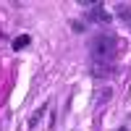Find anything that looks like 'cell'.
Wrapping results in <instances>:
<instances>
[{
  "label": "cell",
  "instance_id": "8992f818",
  "mask_svg": "<svg viewBox=\"0 0 131 131\" xmlns=\"http://www.w3.org/2000/svg\"><path fill=\"white\" fill-rule=\"evenodd\" d=\"M110 94H113V92H110V89L105 86V89L100 92V102H107V100H110Z\"/></svg>",
  "mask_w": 131,
  "mask_h": 131
},
{
  "label": "cell",
  "instance_id": "52a82bcc",
  "mask_svg": "<svg viewBox=\"0 0 131 131\" xmlns=\"http://www.w3.org/2000/svg\"><path fill=\"white\" fill-rule=\"evenodd\" d=\"M71 29H73V31H84V26H81V21H71Z\"/></svg>",
  "mask_w": 131,
  "mask_h": 131
},
{
  "label": "cell",
  "instance_id": "ba28073f",
  "mask_svg": "<svg viewBox=\"0 0 131 131\" xmlns=\"http://www.w3.org/2000/svg\"><path fill=\"white\" fill-rule=\"evenodd\" d=\"M118 131H128V128H126V126H121V128H118Z\"/></svg>",
  "mask_w": 131,
  "mask_h": 131
},
{
  "label": "cell",
  "instance_id": "3957f363",
  "mask_svg": "<svg viewBox=\"0 0 131 131\" xmlns=\"http://www.w3.org/2000/svg\"><path fill=\"white\" fill-rule=\"evenodd\" d=\"M113 73H115V66L113 63H94L92 60V76L105 79V76H113Z\"/></svg>",
  "mask_w": 131,
  "mask_h": 131
},
{
  "label": "cell",
  "instance_id": "277c9868",
  "mask_svg": "<svg viewBox=\"0 0 131 131\" xmlns=\"http://www.w3.org/2000/svg\"><path fill=\"white\" fill-rule=\"evenodd\" d=\"M115 10H118V18H121L123 24H128V26H131V5H118Z\"/></svg>",
  "mask_w": 131,
  "mask_h": 131
},
{
  "label": "cell",
  "instance_id": "5b68a950",
  "mask_svg": "<svg viewBox=\"0 0 131 131\" xmlns=\"http://www.w3.org/2000/svg\"><path fill=\"white\" fill-rule=\"evenodd\" d=\"M26 45H29V37H26V34L13 39V50H21V47H26Z\"/></svg>",
  "mask_w": 131,
  "mask_h": 131
},
{
  "label": "cell",
  "instance_id": "6da1fadb",
  "mask_svg": "<svg viewBox=\"0 0 131 131\" xmlns=\"http://www.w3.org/2000/svg\"><path fill=\"white\" fill-rule=\"evenodd\" d=\"M118 50V39L113 34H97L89 42V52H92V60L94 63H110L113 55Z\"/></svg>",
  "mask_w": 131,
  "mask_h": 131
},
{
  "label": "cell",
  "instance_id": "7a4b0ae2",
  "mask_svg": "<svg viewBox=\"0 0 131 131\" xmlns=\"http://www.w3.org/2000/svg\"><path fill=\"white\" fill-rule=\"evenodd\" d=\"M86 18L94 21V24H107V21H110V13H107V10H105L100 3H94L89 10H86Z\"/></svg>",
  "mask_w": 131,
  "mask_h": 131
}]
</instances>
